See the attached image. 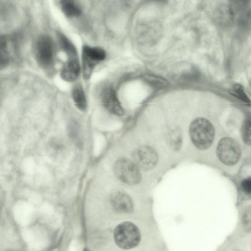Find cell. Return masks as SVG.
Masks as SVG:
<instances>
[{"instance_id": "6da1fadb", "label": "cell", "mask_w": 251, "mask_h": 251, "mask_svg": "<svg viewBox=\"0 0 251 251\" xmlns=\"http://www.w3.org/2000/svg\"><path fill=\"white\" fill-rule=\"evenodd\" d=\"M189 133L194 146L201 150L208 149L214 138V129L212 125L203 118H198L193 121L190 126Z\"/></svg>"}, {"instance_id": "7a4b0ae2", "label": "cell", "mask_w": 251, "mask_h": 251, "mask_svg": "<svg viewBox=\"0 0 251 251\" xmlns=\"http://www.w3.org/2000/svg\"><path fill=\"white\" fill-rule=\"evenodd\" d=\"M114 237L117 246L124 250L136 247L141 240L138 228L130 222H124L118 225L115 228Z\"/></svg>"}, {"instance_id": "3957f363", "label": "cell", "mask_w": 251, "mask_h": 251, "mask_svg": "<svg viewBox=\"0 0 251 251\" xmlns=\"http://www.w3.org/2000/svg\"><path fill=\"white\" fill-rule=\"evenodd\" d=\"M114 172L120 180L126 184L135 185L141 179L140 169L132 161L127 158H120L115 162Z\"/></svg>"}, {"instance_id": "277c9868", "label": "cell", "mask_w": 251, "mask_h": 251, "mask_svg": "<svg viewBox=\"0 0 251 251\" xmlns=\"http://www.w3.org/2000/svg\"><path fill=\"white\" fill-rule=\"evenodd\" d=\"M217 154L219 160L226 165H233L239 160L241 155L240 148L238 143L229 137H225L219 142Z\"/></svg>"}, {"instance_id": "5b68a950", "label": "cell", "mask_w": 251, "mask_h": 251, "mask_svg": "<svg viewBox=\"0 0 251 251\" xmlns=\"http://www.w3.org/2000/svg\"><path fill=\"white\" fill-rule=\"evenodd\" d=\"M106 57L101 48L85 45L82 48V75L85 79H89L95 67Z\"/></svg>"}, {"instance_id": "8992f818", "label": "cell", "mask_w": 251, "mask_h": 251, "mask_svg": "<svg viewBox=\"0 0 251 251\" xmlns=\"http://www.w3.org/2000/svg\"><path fill=\"white\" fill-rule=\"evenodd\" d=\"M133 162L139 169L148 171L152 169L156 164L158 155L152 148L144 146L138 148L132 155Z\"/></svg>"}, {"instance_id": "52a82bcc", "label": "cell", "mask_w": 251, "mask_h": 251, "mask_svg": "<svg viewBox=\"0 0 251 251\" xmlns=\"http://www.w3.org/2000/svg\"><path fill=\"white\" fill-rule=\"evenodd\" d=\"M36 54L41 66L48 67L51 65L53 57V46L50 37L43 35L39 38L36 44Z\"/></svg>"}, {"instance_id": "ba28073f", "label": "cell", "mask_w": 251, "mask_h": 251, "mask_svg": "<svg viewBox=\"0 0 251 251\" xmlns=\"http://www.w3.org/2000/svg\"><path fill=\"white\" fill-rule=\"evenodd\" d=\"M113 208L117 211L130 213L133 210V203L130 196L122 191H115L110 198Z\"/></svg>"}, {"instance_id": "9c48e42d", "label": "cell", "mask_w": 251, "mask_h": 251, "mask_svg": "<svg viewBox=\"0 0 251 251\" xmlns=\"http://www.w3.org/2000/svg\"><path fill=\"white\" fill-rule=\"evenodd\" d=\"M102 102L104 107L111 113L119 116L124 114V109L113 89L108 88L104 91L102 95Z\"/></svg>"}, {"instance_id": "30bf717a", "label": "cell", "mask_w": 251, "mask_h": 251, "mask_svg": "<svg viewBox=\"0 0 251 251\" xmlns=\"http://www.w3.org/2000/svg\"><path fill=\"white\" fill-rule=\"evenodd\" d=\"M80 73V67L78 58L68 59L61 70L60 76L65 81L72 82L76 80Z\"/></svg>"}, {"instance_id": "8fae6325", "label": "cell", "mask_w": 251, "mask_h": 251, "mask_svg": "<svg viewBox=\"0 0 251 251\" xmlns=\"http://www.w3.org/2000/svg\"><path fill=\"white\" fill-rule=\"evenodd\" d=\"M61 9L64 14L69 17L78 16L81 13L80 6L74 1L64 0L60 1Z\"/></svg>"}, {"instance_id": "7c38bea8", "label": "cell", "mask_w": 251, "mask_h": 251, "mask_svg": "<svg viewBox=\"0 0 251 251\" xmlns=\"http://www.w3.org/2000/svg\"><path fill=\"white\" fill-rule=\"evenodd\" d=\"M72 98L76 106L80 110L87 107V101L83 89L80 85L75 86L72 90Z\"/></svg>"}, {"instance_id": "4fadbf2b", "label": "cell", "mask_w": 251, "mask_h": 251, "mask_svg": "<svg viewBox=\"0 0 251 251\" xmlns=\"http://www.w3.org/2000/svg\"><path fill=\"white\" fill-rule=\"evenodd\" d=\"M59 43L68 59L77 58V51L73 44L64 35L59 34Z\"/></svg>"}, {"instance_id": "5bb4252c", "label": "cell", "mask_w": 251, "mask_h": 251, "mask_svg": "<svg viewBox=\"0 0 251 251\" xmlns=\"http://www.w3.org/2000/svg\"><path fill=\"white\" fill-rule=\"evenodd\" d=\"M231 95L246 103H250V100L246 94L243 86L240 83L233 84L229 89Z\"/></svg>"}, {"instance_id": "9a60e30c", "label": "cell", "mask_w": 251, "mask_h": 251, "mask_svg": "<svg viewBox=\"0 0 251 251\" xmlns=\"http://www.w3.org/2000/svg\"><path fill=\"white\" fill-rule=\"evenodd\" d=\"M9 54L6 42L0 39V68L6 66L9 62Z\"/></svg>"}, {"instance_id": "2e32d148", "label": "cell", "mask_w": 251, "mask_h": 251, "mask_svg": "<svg viewBox=\"0 0 251 251\" xmlns=\"http://www.w3.org/2000/svg\"><path fill=\"white\" fill-rule=\"evenodd\" d=\"M241 133L243 140L248 144L251 143V122L249 119L246 120L242 126Z\"/></svg>"}, {"instance_id": "e0dca14e", "label": "cell", "mask_w": 251, "mask_h": 251, "mask_svg": "<svg viewBox=\"0 0 251 251\" xmlns=\"http://www.w3.org/2000/svg\"><path fill=\"white\" fill-rule=\"evenodd\" d=\"M69 133L72 138L76 140L78 138L79 128L77 124L75 122H72L69 126Z\"/></svg>"}, {"instance_id": "ac0fdd59", "label": "cell", "mask_w": 251, "mask_h": 251, "mask_svg": "<svg viewBox=\"0 0 251 251\" xmlns=\"http://www.w3.org/2000/svg\"><path fill=\"white\" fill-rule=\"evenodd\" d=\"M149 82L155 86V87L164 86L166 85L167 82L165 80L161 78H158L156 76H151L149 78Z\"/></svg>"}, {"instance_id": "d6986e66", "label": "cell", "mask_w": 251, "mask_h": 251, "mask_svg": "<svg viewBox=\"0 0 251 251\" xmlns=\"http://www.w3.org/2000/svg\"><path fill=\"white\" fill-rule=\"evenodd\" d=\"M243 224L245 227L248 230L250 229L251 226V214L250 211L247 210L243 215Z\"/></svg>"}, {"instance_id": "ffe728a7", "label": "cell", "mask_w": 251, "mask_h": 251, "mask_svg": "<svg viewBox=\"0 0 251 251\" xmlns=\"http://www.w3.org/2000/svg\"><path fill=\"white\" fill-rule=\"evenodd\" d=\"M242 187L243 190L247 193H250L251 191V179L247 178L242 182Z\"/></svg>"}, {"instance_id": "44dd1931", "label": "cell", "mask_w": 251, "mask_h": 251, "mask_svg": "<svg viewBox=\"0 0 251 251\" xmlns=\"http://www.w3.org/2000/svg\"><path fill=\"white\" fill-rule=\"evenodd\" d=\"M83 251H88V250L87 249H85Z\"/></svg>"}, {"instance_id": "7402d4cb", "label": "cell", "mask_w": 251, "mask_h": 251, "mask_svg": "<svg viewBox=\"0 0 251 251\" xmlns=\"http://www.w3.org/2000/svg\"></svg>"}]
</instances>
